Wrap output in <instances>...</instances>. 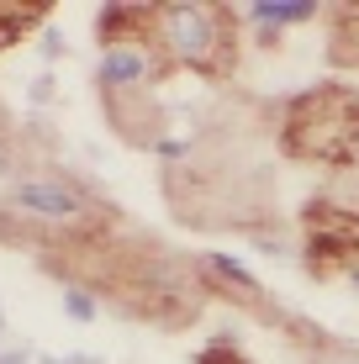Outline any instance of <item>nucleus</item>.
I'll use <instances>...</instances> for the list:
<instances>
[{
  "mask_svg": "<svg viewBox=\"0 0 359 364\" xmlns=\"http://www.w3.org/2000/svg\"><path fill=\"white\" fill-rule=\"evenodd\" d=\"M21 206L48 211V217H74V211H80V196L64 191V185H53V180H32V185H21Z\"/></svg>",
  "mask_w": 359,
  "mask_h": 364,
  "instance_id": "nucleus-1",
  "label": "nucleus"
},
{
  "mask_svg": "<svg viewBox=\"0 0 359 364\" xmlns=\"http://www.w3.org/2000/svg\"><path fill=\"white\" fill-rule=\"evenodd\" d=\"M106 74H111V80H138V74H143V58H138V53H111V58H106Z\"/></svg>",
  "mask_w": 359,
  "mask_h": 364,
  "instance_id": "nucleus-2",
  "label": "nucleus"
},
{
  "mask_svg": "<svg viewBox=\"0 0 359 364\" xmlns=\"http://www.w3.org/2000/svg\"><path fill=\"white\" fill-rule=\"evenodd\" d=\"M69 311H74V317H90V301H85L80 291H74V296H69Z\"/></svg>",
  "mask_w": 359,
  "mask_h": 364,
  "instance_id": "nucleus-3",
  "label": "nucleus"
},
{
  "mask_svg": "<svg viewBox=\"0 0 359 364\" xmlns=\"http://www.w3.org/2000/svg\"><path fill=\"white\" fill-rule=\"evenodd\" d=\"M201 364H232V359L227 354H212V359H201Z\"/></svg>",
  "mask_w": 359,
  "mask_h": 364,
  "instance_id": "nucleus-4",
  "label": "nucleus"
}]
</instances>
